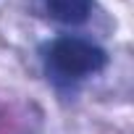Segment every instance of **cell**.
Masks as SVG:
<instances>
[{
	"label": "cell",
	"mask_w": 134,
	"mask_h": 134,
	"mask_svg": "<svg viewBox=\"0 0 134 134\" xmlns=\"http://www.w3.org/2000/svg\"><path fill=\"white\" fill-rule=\"evenodd\" d=\"M50 69L63 79H84L108 66V53L82 37H58L47 50Z\"/></svg>",
	"instance_id": "obj_1"
},
{
	"label": "cell",
	"mask_w": 134,
	"mask_h": 134,
	"mask_svg": "<svg viewBox=\"0 0 134 134\" xmlns=\"http://www.w3.org/2000/svg\"><path fill=\"white\" fill-rule=\"evenodd\" d=\"M47 13L60 24H84L92 13V0H45Z\"/></svg>",
	"instance_id": "obj_2"
}]
</instances>
